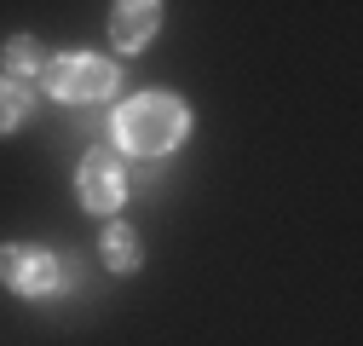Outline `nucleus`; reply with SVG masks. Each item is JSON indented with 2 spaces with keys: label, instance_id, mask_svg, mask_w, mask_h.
I'll return each mask as SVG.
<instances>
[{
  "label": "nucleus",
  "instance_id": "5",
  "mask_svg": "<svg viewBox=\"0 0 363 346\" xmlns=\"http://www.w3.org/2000/svg\"><path fill=\"white\" fill-rule=\"evenodd\" d=\"M162 29V6L156 0H127V6L110 12V40H116V52H145L150 40Z\"/></svg>",
  "mask_w": 363,
  "mask_h": 346
},
{
  "label": "nucleus",
  "instance_id": "2",
  "mask_svg": "<svg viewBox=\"0 0 363 346\" xmlns=\"http://www.w3.org/2000/svg\"><path fill=\"white\" fill-rule=\"evenodd\" d=\"M40 81H47V93L58 104H99V99L116 93L121 69H116V58H99V52H64V58L47 64Z\"/></svg>",
  "mask_w": 363,
  "mask_h": 346
},
{
  "label": "nucleus",
  "instance_id": "8",
  "mask_svg": "<svg viewBox=\"0 0 363 346\" xmlns=\"http://www.w3.org/2000/svg\"><path fill=\"white\" fill-rule=\"evenodd\" d=\"M35 116V93L23 81H12V75H0V133H18V127Z\"/></svg>",
  "mask_w": 363,
  "mask_h": 346
},
{
  "label": "nucleus",
  "instance_id": "7",
  "mask_svg": "<svg viewBox=\"0 0 363 346\" xmlns=\"http://www.w3.org/2000/svg\"><path fill=\"white\" fill-rule=\"evenodd\" d=\"M0 58H6V75L23 81V86H29V75H47V64H52V52L40 47L35 35H12L6 47H0Z\"/></svg>",
  "mask_w": 363,
  "mask_h": 346
},
{
  "label": "nucleus",
  "instance_id": "1",
  "mask_svg": "<svg viewBox=\"0 0 363 346\" xmlns=\"http://www.w3.org/2000/svg\"><path fill=\"white\" fill-rule=\"evenodd\" d=\"M191 133V104L173 93H139L116 110V145L133 156H167Z\"/></svg>",
  "mask_w": 363,
  "mask_h": 346
},
{
  "label": "nucleus",
  "instance_id": "3",
  "mask_svg": "<svg viewBox=\"0 0 363 346\" xmlns=\"http://www.w3.org/2000/svg\"><path fill=\"white\" fill-rule=\"evenodd\" d=\"M0 283L12 294H23V300H52V294L69 289L64 283V260L35 248V242H0Z\"/></svg>",
  "mask_w": 363,
  "mask_h": 346
},
{
  "label": "nucleus",
  "instance_id": "6",
  "mask_svg": "<svg viewBox=\"0 0 363 346\" xmlns=\"http://www.w3.org/2000/svg\"><path fill=\"white\" fill-rule=\"evenodd\" d=\"M99 248H104V266H110L116 277H133V272L145 266V242H139V231L121 225V220L104 231V242H99Z\"/></svg>",
  "mask_w": 363,
  "mask_h": 346
},
{
  "label": "nucleus",
  "instance_id": "4",
  "mask_svg": "<svg viewBox=\"0 0 363 346\" xmlns=\"http://www.w3.org/2000/svg\"><path fill=\"white\" fill-rule=\"evenodd\" d=\"M75 196H81V208H93V213H116L127 202V167H121V156L104 150V145L86 150L81 167H75Z\"/></svg>",
  "mask_w": 363,
  "mask_h": 346
}]
</instances>
